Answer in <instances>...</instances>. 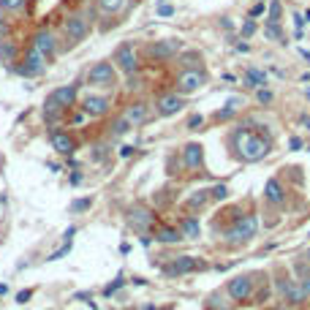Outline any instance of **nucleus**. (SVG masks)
<instances>
[{
  "label": "nucleus",
  "instance_id": "obj_47",
  "mask_svg": "<svg viewBox=\"0 0 310 310\" xmlns=\"http://www.w3.org/2000/svg\"><path fill=\"white\" fill-rule=\"evenodd\" d=\"M307 259H310V250H307Z\"/></svg>",
  "mask_w": 310,
  "mask_h": 310
},
{
  "label": "nucleus",
  "instance_id": "obj_13",
  "mask_svg": "<svg viewBox=\"0 0 310 310\" xmlns=\"http://www.w3.org/2000/svg\"><path fill=\"white\" fill-rule=\"evenodd\" d=\"M49 142H52V147L58 150L60 155H71V153H74V139H71L66 131H52Z\"/></svg>",
  "mask_w": 310,
  "mask_h": 310
},
{
  "label": "nucleus",
  "instance_id": "obj_30",
  "mask_svg": "<svg viewBox=\"0 0 310 310\" xmlns=\"http://www.w3.org/2000/svg\"><path fill=\"white\" fill-rule=\"evenodd\" d=\"M125 131H131V125L125 123V117H120V120L112 125V133H117V136H120V133H125Z\"/></svg>",
  "mask_w": 310,
  "mask_h": 310
},
{
  "label": "nucleus",
  "instance_id": "obj_27",
  "mask_svg": "<svg viewBox=\"0 0 310 310\" xmlns=\"http://www.w3.org/2000/svg\"><path fill=\"white\" fill-rule=\"evenodd\" d=\"M204 202H207V190H199L196 196L188 199V207H190V210H196V207H202Z\"/></svg>",
  "mask_w": 310,
  "mask_h": 310
},
{
  "label": "nucleus",
  "instance_id": "obj_38",
  "mask_svg": "<svg viewBox=\"0 0 310 310\" xmlns=\"http://www.w3.org/2000/svg\"><path fill=\"white\" fill-rule=\"evenodd\" d=\"M120 286H123V277H117V280H115L112 286H106V294H115L117 289H120Z\"/></svg>",
  "mask_w": 310,
  "mask_h": 310
},
{
  "label": "nucleus",
  "instance_id": "obj_25",
  "mask_svg": "<svg viewBox=\"0 0 310 310\" xmlns=\"http://www.w3.org/2000/svg\"><path fill=\"white\" fill-rule=\"evenodd\" d=\"M182 237H199V223H196V218H185L182 220Z\"/></svg>",
  "mask_w": 310,
  "mask_h": 310
},
{
  "label": "nucleus",
  "instance_id": "obj_9",
  "mask_svg": "<svg viewBox=\"0 0 310 310\" xmlns=\"http://www.w3.org/2000/svg\"><path fill=\"white\" fill-rule=\"evenodd\" d=\"M117 66H120V71H125V74H133V71H136L139 60H136L133 44H123L120 49H117Z\"/></svg>",
  "mask_w": 310,
  "mask_h": 310
},
{
  "label": "nucleus",
  "instance_id": "obj_37",
  "mask_svg": "<svg viewBox=\"0 0 310 310\" xmlns=\"http://www.w3.org/2000/svg\"><path fill=\"white\" fill-rule=\"evenodd\" d=\"M199 125H202V115H193L188 120V128H199Z\"/></svg>",
  "mask_w": 310,
  "mask_h": 310
},
{
  "label": "nucleus",
  "instance_id": "obj_17",
  "mask_svg": "<svg viewBox=\"0 0 310 310\" xmlns=\"http://www.w3.org/2000/svg\"><path fill=\"white\" fill-rule=\"evenodd\" d=\"M84 115H95V117H101V115H106V109H109V101L103 98V95H90V98H84Z\"/></svg>",
  "mask_w": 310,
  "mask_h": 310
},
{
  "label": "nucleus",
  "instance_id": "obj_12",
  "mask_svg": "<svg viewBox=\"0 0 310 310\" xmlns=\"http://www.w3.org/2000/svg\"><path fill=\"white\" fill-rule=\"evenodd\" d=\"M182 163H185L188 169H199V166L204 163L202 145H185V147H182Z\"/></svg>",
  "mask_w": 310,
  "mask_h": 310
},
{
  "label": "nucleus",
  "instance_id": "obj_20",
  "mask_svg": "<svg viewBox=\"0 0 310 310\" xmlns=\"http://www.w3.org/2000/svg\"><path fill=\"white\" fill-rule=\"evenodd\" d=\"M245 82H248V87H264L267 84V74L264 71H256V68H248Z\"/></svg>",
  "mask_w": 310,
  "mask_h": 310
},
{
  "label": "nucleus",
  "instance_id": "obj_42",
  "mask_svg": "<svg viewBox=\"0 0 310 310\" xmlns=\"http://www.w3.org/2000/svg\"><path fill=\"white\" fill-rule=\"evenodd\" d=\"M120 155L123 158H131L133 155V147H120Z\"/></svg>",
  "mask_w": 310,
  "mask_h": 310
},
{
  "label": "nucleus",
  "instance_id": "obj_34",
  "mask_svg": "<svg viewBox=\"0 0 310 310\" xmlns=\"http://www.w3.org/2000/svg\"><path fill=\"white\" fill-rule=\"evenodd\" d=\"M158 14H161V17H172V14H174V9H172L169 3H161V6H158Z\"/></svg>",
  "mask_w": 310,
  "mask_h": 310
},
{
  "label": "nucleus",
  "instance_id": "obj_46",
  "mask_svg": "<svg viewBox=\"0 0 310 310\" xmlns=\"http://www.w3.org/2000/svg\"><path fill=\"white\" fill-rule=\"evenodd\" d=\"M145 310H153V307H145Z\"/></svg>",
  "mask_w": 310,
  "mask_h": 310
},
{
  "label": "nucleus",
  "instance_id": "obj_21",
  "mask_svg": "<svg viewBox=\"0 0 310 310\" xmlns=\"http://www.w3.org/2000/svg\"><path fill=\"white\" fill-rule=\"evenodd\" d=\"M0 60L9 66V63H17V46L9 41H0Z\"/></svg>",
  "mask_w": 310,
  "mask_h": 310
},
{
  "label": "nucleus",
  "instance_id": "obj_44",
  "mask_svg": "<svg viewBox=\"0 0 310 310\" xmlns=\"http://www.w3.org/2000/svg\"><path fill=\"white\" fill-rule=\"evenodd\" d=\"M302 289H305V294L310 297V277H305V283H302Z\"/></svg>",
  "mask_w": 310,
  "mask_h": 310
},
{
  "label": "nucleus",
  "instance_id": "obj_23",
  "mask_svg": "<svg viewBox=\"0 0 310 310\" xmlns=\"http://www.w3.org/2000/svg\"><path fill=\"white\" fill-rule=\"evenodd\" d=\"M158 240H161V242H180V240H182V232L163 226V229H158Z\"/></svg>",
  "mask_w": 310,
  "mask_h": 310
},
{
  "label": "nucleus",
  "instance_id": "obj_45",
  "mask_svg": "<svg viewBox=\"0 0 310 310\" xmlns=\"http://www.w3.org/2000/svg\"><path fill=\"white\" fill-rule=\"evenodd\" d=\"M6 291H9V286H6V283H0V294H6Z\"/></svg>",
  "mask_w": 310,
  "mask_h": 310
},
{
  "label": "nucleus",
  "instance_id": "obj_5",
  "mask_svg": "<svg viewBox=\"0 0 310 310\" xmlns=\"http://www.w3.org/2000/svg\"><path fill=\"white\" fill-rule=\"evenodd\" d=\"M87 79H90V84H103V87L115 84V66L112 63H95Z\"/></svg>",
  "mask_w": 310,
  "mask_h": 310
},
{
  "label": "nucleus",
  "instance_id": "obj_2",
  "mask_svg": "<svg viewBox=\"0 0 310 310\" xmlns=\"http://www.w3.org/2000/svg\"><path fill=\"white\" fill-rule=\"evenodd\" d=\"M256 232H259V218H256V215H242V218L232 226V232H229V240H234V242H248L250 237H256Z\"/></svg>",
  "mask_w": 310,
  "mask_h": 310
},
{
  "label": "nucleus",
  "instance_id": "obj_1",
  "mask_svg": "<svg viewBox=\"0 0 310 310\" xmlns=\"http://www.w3.org/2000/svg\"><path fill=\"white\" fill-rule=\"evenodd\" d=\"M234 150L242 161L253 163V161H261V158L269 153V139L259 136V133H253L248 128H240L234 133Z\"/></svg>",
  "mask_w": 310,
  "mask_h": 310
},
{
  "label": "nucleus",
  "instance_id": "obj_11",
  "mask_svg": "<svg viewBox=\"0 0 310 310\" xmlns=\"http://www.w3.org/2000/svg\"><path fill=\"white\" fill-rule=\"evenodd\" d=\"M33 46L44 54V58H52V54L58 52V44H54V36L49 33V30H38L36 38H33Z\"/></svg>",
  "mask_w": 310,
  "mask_h": 310
},
{
  "label": "nucleus",
  "instance_id": "obj_22",
  "mask_svg": "<svg viewBox=\"0 0 310 310\" xmlns=\"http://www.w3.org/2000/svg\"><path fill=\"white\" fill-rule=\"evenodd\" d=\"M264 193H267L269 202H283V188H280V182H277V180H269L267 182Z\"/></svg>",
  "mask_w": 310,
  "mask_h": 310
},
{
  "label": "nucleus",
  "instance_id": "obj_36",
  "mask_svg": "<svg viewBox=\"0 0 310 310\" xmlns=\"http://www.w3.org/2000/svg\"><path fill=\"white\" fill-rule=\"evenodd\" d=\"M256 98H259L261 103H269V101H272V93H269V90H259Z\"/></svg>",
  "mask_w": 310,
  "mask_h": 310
},
{
  "label": "nucleus",
  "instance_id": "obj_24",
  "mask_svg": "<svg viewBox=\"0 0 310 310\" xmlns=\"http://www.w3.org/2000/svg\"><path fill=\"white\" fill-rule=\"evenodd\" d=\"M123 3H125V0H98V9L103 14H117L123 9Z\"/></svg>",
  "mask_w": 310,
  "mask_h": 310
},
{
  "label": "nucleus",
  "instance_id": "obj_14",
  "mask_svg": "<svg viewBox=\"0 0 310 310\" xmlns=\"http://www.w3.org/2000/svg\"><path fill=\"white\" fill-rule=\"evenodd\" d=\"M180 109H182L180 95H163V98H158V115L161 117H172V115H177Z\"/></svg>",
  "mask_w": 310,
  "mask_h": 310
},
{
  "label": "nucleus",
  "instance_id": "obj_7",
  "mask_svg": "<svg viewBox=\"0 0 310 310\" xmlns=\"http://www.w3.org/2000/svg\"><path fill=\"white\" fill-rule=\"evenodd\" d=\"M17 71L22 76H41L44 74V54L33 46V49L25 54V66H19Z\"/></svg>",
  "mask_w": 310,
  "mask_h": 310
},
{
  "label": "nucleus",
  "instance_id": "obj_28",
  "mask_svg": "<svg viewBox=\"0 0 310 310\" xmlns=\"http://www.w3.org/2000/svg\"><path fill=\"white\" fill-rule=\"evenodd\" d=\"M280 3H277V0H272V3H269V22H277L280 19Z\"/></svg>",
  "mask_w": 310,
  "mask_h": 310
},
{
  "label": "nucleus",
  "instance_id": "obj_4",
  "mask_svg": "<svg viewBox=\"0 0 310 310\" xmlns=\"http://www.w3.org/2000/svg\"><path fill=\"white\" fill-rule=\"evenodd\" d=\"M204 71H199V68H188V71H182L180 79H177V90L180 93H196L199 87L204 84Z\"/></svg>",
  "mask_w": 310,
  "mask_h": 310
},
{
  "label": "nucleus",
  "instance_id": "obj_19",
  "mask_svg": "<svg viewBox=\"0 0 310 310\" xmlns=\"http://www.w3.org/2000/svg\"><path fill=\"white\" fill-rule=\"evenodd\" d=\"M280 289H283L286 299H289L291 305H299V302L307 297V294H305V289H302L299 283H294V280H283V286H280Z\"/></svg>",
  "mask_w": 310,
  "mask_h": 310
},
{
  "label": "nucleus",
  "instance_id": "obj_15",
  "mask_svg": "<svg viewBox=\"0 0 310 310\" xmlns=\"http://www.w3.org/2000/svg\"><path fill=\"white\" fill-rule=\"evenodd\" d=\"M123 117H125V123L131 125H142V123H147V103H131L128 109L123 112Z\"/></svg>",
  "mask_w": 310,
  "mask_h": 310
},
{
  "label": "nucleus",
  "instance_id": "obj_26",
  "mask_svg": "<svg viewBox=\"0 0 310 310\" xmlns=\"http://www.w3.org/2000/svg\"><path fill=\"white\" fill-rule=\"evenodd\" d=\"M25 6H27V0H0V9L3 11H19Z\"/></svg>",
  "mask_w": 310,
  "mask_h": 310
},
{
  "label": "nucleus",
  "instance_id": "obj_43",
  "mask_svg": "<svg viewBox=\"0 0 310 310\" xmlns=\"http://www.w3.org/2000/svg\"><path fill=\"white\" fill-rule=\"evenodd\" d=\"M82 182V174H71V185H79Z\"/></svg>",
  "mask_w": 310,
  "mask_h": 310
},
{
  "label": "nucleus",
  "instance_id": "obj_18",
  "mask_svg": "<svg viewBox=\"0 0 310 310\" xmlns=\"http://www.w3.org/2000/svg\"><path fill=\"white\" fill-rule=\"evenodd\" d=\"M128 220H131L133 229H139V232H147V229L153 226V215H150L147 210H142V207H133L131 215H128Z\"/></svg>",
  "mask_w": 310,
  "mask_h": 310
},
{
  "label": "nucleus",
  "instance_id": "obj_10",
  "mask_svg": "<svg viewBox=\"0 0 310 310\" xmlns=\"http://www.w3.org/2000/svg\"><path fill=\"white\" fill-rule=\"evenodd\" d=\"M250 289H253V280H250L248 275L234 277V280H229V286H226V291L232 294V299H237V302L248 299V297H250Z\"/></svg>",
  "mask_w": 310,
  "mask_h": 310
},
{
  "label": "nucleus",
  "instance_id": "obj_8",
  "mask_svg": "<svg viewBox=\"0 0 310 310\" xmlns=\"http://www.w3.org/2000/svg\"><path fill=\"white\" fill-rule=\"evenodd\" d=\"M66 33H68V38L71 41H82V38L90 33V25H87V19L84 17H79V14H74V17H68L66 19Z\"/></svg>",
  "mask_w": 310,
  "mask_h": 310
},
{
  "label": "nucleus",
  "instance_id": "obj_33",
  "mask_svg": "<svg viewBox=\"0 0 310 310\" xmlns=\"http://www.w3.org/2000/svg\"><path fill=\"white\" fill-rule=\"evenodd\" d=\"M210 193H212V199H218V202H220V199L229 196V190H226V185H218V188H212Z\"/></svg>",
  "mask_w": 310,
  "mask_h": 310
},
{
  "label": "nucleus",
  "instance_id": "obj_31",
  "mask_svg": "<svg viewBox=\"0 0 310 310\" xmlns=\"http://www.w3.org/2000/svg\"><path fill=\"white\" fill-rule=\"evenodd\" d=\"M71 250V240H66V245H63V248L60 250H54L52 253V256H49V261H54V259H63V256H66V253Z\"/></svg>",
  "mask_w": 310,
  "mask_h": 310
},
{
  "label": "nucleus",
  "instance_id": "obj_29",
  "mask_svg": "<svg viewBox=\"0 0 310 310\" xmlns=\"http://www.w3.org/2000/svg\"><path fill=\"white\" fill-rule=\"evenodd\" d=\"M264 33H267V38H272V41H275V38H280V25H277V22H269Z\"/></svg>",
  "mask_w": 310,
  "mask_h": 310
},
{
  "label": "nucleus",
  "instance_id": "obj_32",
  "mask_svg": "<svg viewBox=\"0 0 310 310\" xmlns=\"http://www.w3.org/2000/svg\"><path fill=\"white\" fill-rule=\"evenodd\" d=\"M253 33H256V22H253V19H248V22L242 25V36H245V38H250Z\"/></svg>",
  "mask_w": 310,
  "mask_h": 310
},
{
  "label": "nucleus",
  "instance_id": "obj_3",
  "mask_svg": "<svg viewBox=\"0 0 310 310\" xmlns=\"http://www.w3.org/2000/svg\"><path fill=\"white\" fill-rule=\"evenodd\" d=\"M76 90H79L76 84L58 87V90H52L49 101H46V106H49V109H68V106H74V101H76Z\"/></svg>",
  "mask_w": 310,
  "mask_h": 310
},
{
  "label": "nucleus",
  "instance_id": "obj_40",
  "mask_svg": "<svg viewBox=\"0 0 310 310\" xmlns=\"http://www.w3.org/2000/svg\"><path fill=\"white\" fill-rule=\"evenodd\" d=\"M289 147H291V150H302V139L291 136V139H289Z\"/></svg>",
  "mask_w": 310,
  "mask_h": 310
},
{
  "label": "nucleus",
  "instance_id": "obj_39",
  "mask_svg": "<svg viewBox=\"0 0 310 310\" xmlns=\"http://www.w3.org/2000/svg\"><path fill=\"white\" fill-rule=\"evenodd\" d=\"M259 14H264V3H256L250 9V17H259Z\"/></svg>",
  "mask_w": 310,
  "mask_h": 310
},
{
  "label": "nucleus",
  "instance_id": "obj_41",
  "mask_svg": "<svg viewBox=\"0 0 310 310\" xmlns=\"http://www.w3.org/2000/svg\"><path fill=\"white\" fill-rule=\"evenodd\" d=\"M27 299H30V291H27V289L17 294V302H27Z\"/></svg>",
  "mask_w": 310,
  "mask_h": 310
},
{
  "label": "nucleus",
  "instance_id": "obj_16",
  "mask_svg": "<svg viewBox=\"0 0 310 310\" xmlns=\"http://www.w3.org/2000/svg\"><path fill=\"white\" fill-rule=\"evenodd\" d=\"M202 267H204V264H199L196 259L180 256V259H174L172 267H166V275H182V272H190V269H202Z\"/></svg>",
  "mask_w": 310,
  "mask_h": 310
},
{
  "label": "nucleus",
  "instance_id": "obj_35",
  "mask_svg": "<svg viewBox=\"0 0 310 310\" xmlns=\"http://www.w3.org/2000/svg\"><path fill=\"white\" fill-rule=\"evenodd\" d=\"M90 207V199H79V202H74V212H82Z\"/></svg>",
  "mask_w": 310,
  "mask_h": 310
},
{
  "label": "nucleus",
  "instance_id": "obj_6",
  "mask_svg": "<svg viewBox=\"0 0 310 310\" xmlns=\"http://www.w3.org/2000/svg\"><path fill=\"white\" fill-rule=\"evenodd\" d=\"M180 52V41L177 38H166V41H155V44H150V49L147 54L153 60H169L172 54H177Z\"/></svg>",
  "mask_w": 310,
  "mask_h": 310
}]
</instances>
